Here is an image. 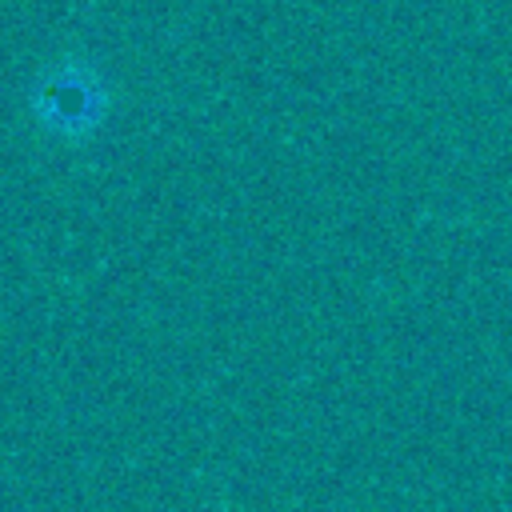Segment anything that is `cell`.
I'll return each instance as SVG.
<instances>
[{
    "instance_id": "1",
    "label": "cell",
    "mask_w": 512,
    "mask_h": 512,
    "mask_svg": "<svg viewBox=\"0 0 512 512\" xmlns=\"http://www.w3.org/2000/svg\"><path fill=\"white\" fill-rule=\"evenodd\" d=\"M32 108H36V116L48 132L88 136L104 116V88L88 68L60 64L32 92Z\"/></svg>"
}]
</instances>
